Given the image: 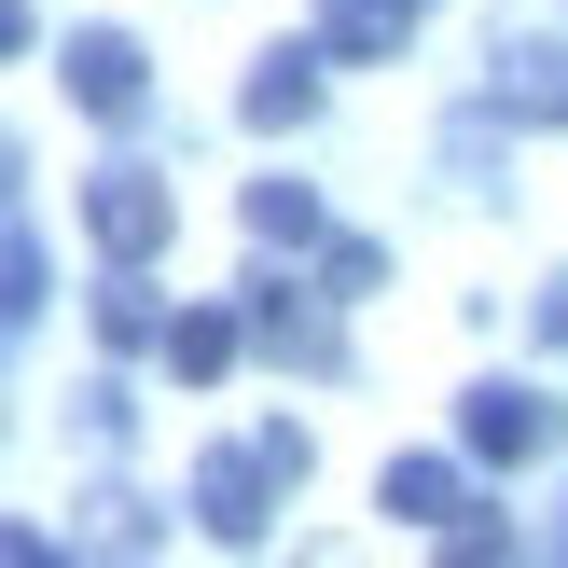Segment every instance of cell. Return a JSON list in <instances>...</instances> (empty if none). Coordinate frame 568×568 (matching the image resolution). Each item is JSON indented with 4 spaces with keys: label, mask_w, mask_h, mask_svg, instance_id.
I'll return each instance as SVG.
<instances>
[{
    "label": "cell",
    "mask_w": 568,
    "mask_h": 568,
    "mask_svg": "<svg viewBox=\"0 0 568 568\" xmlns=\"http://www.w3.org/2000/svg\"><path fill=\"white\" fill-rule=\"evenodd\" d=\"M320 277H333V292H375L388 250H375V236H320Z\"/></svg>",
    "instance_id": "obj_15"
},
{
    "label": "cell",
    "mask_w": 568,
    "mask_h": 568,
    "mask_svg": "<svg viewBox=\"0 0 568 568\" xmlns=\"http://www.w3.org/2000/svg\"><path fill=\"white\" fill-rule=\"evenodd\" d=\"M486 111H499V125H568V42H555V28H499Z\"/></svg>",
    "instance_id": "obj_5"
},
{
    "label": "cell",
    "mask_w": 568,
    "mask_h": 568,
    "mask_svg": "<svg viewBox=\"0 0 568 568\" xmlns=\"http://www.w3.org/2000/svg\"><path fill=\"white\" fill-rule=\"evenodd\" d=\"M236 333H250V320H222V305H181V320H166V375H181V388H209L222 361H236Z\"/></svg>",
    "instance_id": "obj_10"
},
{
    "label": "cell",
    "mask_w": 568,
    "mask_h": 568,
    "mask_svg": "<svg viewBox=\"0 0 568 568\" xmlns=\"http://www.w3.org/2000/svg\"><path fill=\"white\" fill-rule=\"evenodd\" d=\"M0 305H14V320H42V305H55V264H42L28 222H14V250H0Z\"/></svg>",
    "instance_id": "obj_13"
},
{
    "label": "cell",
    "mask_w": 568,
    "mask_h": 568,
    "mask_svg": "<svg viewBox=\"0 0 568 568\" xmlns=\"http://www.w3.org/2000/svg\"><path fill=\"white\" fill-rule=\"evenodd\" d=\"M375 499H388V514H403V527H430V541H458V527L486 514L458 458H388V471H375Z\"/></svg>",
    "instance_id": "obj_7"
},
{
    "label": "cell",
    "mask_w": 568,
    "mask_h": 568,
    "mask_svg": "<svg viewBox=\"0 0 568 568\" xmlns=\"http://www.w3.org/2000/svg\"><path fill=\"white\" fill-rule=\"evenodd\" d=\"M98 333H111V347H166V305H153V277H139V264L98 277Z\"/></svg>",
    "instance_id": "obj_11"
},
{
    "label": "cell",
    "mask_w": 568,
    "mask_h": 568,
    "mask_svg": "<svg viewBox=\"0 0 568 568\" xmlns=\"http://www.w3.org/2000/svg\"><path fill=\"white\" fill-rule=\"evenodd\" d=\"M416 14H430V0H320V42L333 55H403Z\"/></svg>",
    "instance_id": "obj_9"
},
{
    "label": "cell",
    "mask_w": 568,
    "mask_h": 568,
    "mask_svg": "<svg viewBox=\"0 0 568 568\" xmlns=\"http://www.w3.org/2000/svg\"><path fill=\"white\" fill-rule=\"evenodd\" d=\"M333 305H347L333 277H320V292H305V277H277V264L250 277V333H264L292 375H347V333H333Z\"/></svg>",
    "instance_id": "obj_2"
},
{
    "label": "cell",
    "mask_w": 568,
    "mask_h": 568,
    "mask_svg": "<svg viewBox=\"0 0 568 568\" xmlns=\"http://www.w3.org/2000/svg\"><path fill=\"white\" fill-rule=\"evenodd\" d=\"M83 541H98V555H153V514H139L125 486H98V499H83Z\"/></svg>",
    "instance_id": "obj_14"
},
{
    "label": "cell",
    "mask_w": 568,
    "mask_h": 568,
    "mask_svg": "<svg viewBox=\"0 0 568 568\" xmlns=\"http://www.w3.org/2000/svg\"><path fill=\"white\" fill-rule=\"evenodd\" d=\"M55 70H70V98L98 111V125H139V111H153V55H139L125 28H70V55H55Z\"/></svg>",
    "instance_id": "obj_6"
},
{
    "label": "cell",
    "mask_w": 568,
    "mask_h": 568,
    "mask_svg": "<svg viewBox=\"0 0 568 568\" xmlns=\"http://www.w3.org/2000/svg\"><path fill=\"white\" fill-rule=\"evenodd\" d=\"M250 236L264 250H320V194L305 181H250Z\"/></svg>",
    "instance_id": "obj_12"
},
{
    "label": "cell",
    "mask_w": 568,
    "mask_h": 568,
    "mask_svg": "<svg viewBox=\"0 0 568 568\" xmlns=\"http://www.w3.org/2000/svg\"><path fill=\"white\" fill-rule=\"evenodd\" d=\"M166 222H181V194H166L153 166H98V181H83V236H98L111 264H153Z\"/></svg>",
    "instance_id": "obj_4"
},
{
    "label": "cell",
    "mask_w": 568,
    "mask_h": 568,
    "mask_svg": "<svg viewBox=\"0 0 568 568\" xmlns=\"http://www.w3.org/2000/svg\"><path fill=\"white\" fill-rule=\"evenodd\" d=\"M320 55H333V42H277L264 70H250V98H236V111H250L264 139H277V125H305V111H320Z\"/></svg>",
    "instance_id": "obj_8"
},
{
    "label": "cell",
    "mask_w": 568,
    "mask_h": 568,
    "mask_svg": "<svg viewBox=\"0 0 568 568\" xmlns=\"http://www.w3.org/2000/svg\"><path fill=\"white\" fill-rule=\"evenodd\" d=\"M277 486H305V430H292V416H264L250 444H209V458H194V514H209V541L250 555L277 527Z\"/></svg>",
    "instance_id": "obj_1"
},
{
    "label": "cell",
    "mask_w": 568,
    "mask_h": 568,
    "mask_svg": "<svg viewBox=\"0 0 568 568\" xmlns=\"http://www.w3.org/2000/svg\"><path fill=\"white\" fill-rule=\"evenodd\" d=\"M458 444H471L486 471H527V458H555V444H568V416H555V388H514V375H486V388L458 403Z\"/></svg>",
    "instance_id": "obj_3"
},
{
    "label": "cell",
    "mask_w": 568,
    "mask_h": 568,
    "mask_svg": "<svg viewBox=\"0 0 568 568\" xmlns=\"http://www.w3.org/2000/svg\"><path fill=\"white\" fill-rule=\"evenodd\" d=\"M541 347H568V277H555V292H541Z\"/></svg>",
    "instance_id": "obj_16"
}]
</instances>
